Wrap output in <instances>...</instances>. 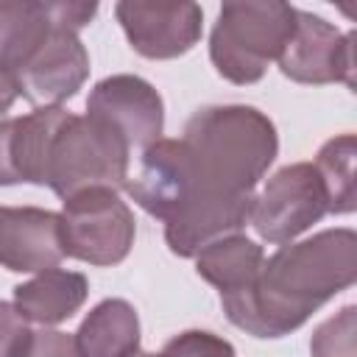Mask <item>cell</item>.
Wrapping results in <instances>:
<instances>
[{"mask_svg":"<svg viewBox=\"0 0 357 357\" xmlns=\"http://www.w3.org/2000/svg\"><path fill=\"white\" fill-rule=\"evenodd\" d=\"M192 195L165 223V243L178 257H195L218 237L237 234L251 218L254 187L279 153L273 120L257 106L223 103L198 109L184 126Z\"/></svg>","mask_w":357,"mask_h":357,"instance_id":"cell-1","label":"cell"},{"mask_svg":"<svg viewBox=\"0 0 357 357\" xmlns=\"http://www.w3.org/2000/svg\"><path fill=\"white\" fill-rule=\"evenodd\" d=\"M357 279V234L349 226L324 229L307 240L279 245L257 276L223 293L226 318L251 337H284L329 298Z\"/></svg>","mask_w":357,"mask_h":357,"instance_id":"cell-2","label":"cell"},{"mask_svg":"<svg viewBox=\"0 0 357 357\" xmlns=\"http://www.w3.org/2000/svg\"><path fill=\"white\" fill-rule=\"evenodd\" d=\"M128 162L131 148L117 131L89 114L67 112L47 139L42 187L61 201L89 187L120 190L128 181Z\"/></svg>","mask_w":357,"mask_h":357,"instance_id":"cell-3","label":"cell"},{"mask_svg":"<svg viewBox=\"0 0 357 357\" xmlns=\"http://www.w3.org/2000/svg\"><path fill=\"white\" fill-rule=\"evenodd\" d=\"M296 31V8L279 0L223 3L209 33V59L231 84H257Z\"/></svg>","mask_w":357,"mask_h":357,"instance_id":"cell-4","label":"cell"},{"mask_svg":"<svg viewBox=\"0 0 357 357\" xmlns=\"http://www.w3.org/2000/svg\"><path fill=\"white\" fill-rule=\"evenodd\" d=\"M56 25L36 50L14 70L20 95L33 106H59L70 100L89 78V53L78 36L98 14V3H53Z\"/></svg>","mask_w":357,"mask_h":357,"instance_id":"cell-5","label":"cell"},{"mask_svg":"<svg viewBox=\"0 0 357 357\" xmlns=\"http://www.w3.org/2000/svg\"><path fill=\"white\" fill-rule=\"evenodd\" d=\"M61 245L64 254L98 268L117 265L128 257L137 234L128 204L109 187H89L64 198Z\"/></svg>","mask_w":357,"mask_h":357,"instance_id":"cell-6","label":"cell"},{"mask_svg":"<svg viewBox=\"0 0 357 357\" xmlns=\"http://www.w3.org/2000/svg\"><path fill=\"white\" fill-rule=\"evenodd\" d=\"M329 212L324 181L312 162L279 167L254 195L248 223L265 243H290Z\"/></svg>","mask_w":357,"mask_h":357,"instance_id":"cell-7","label":"cell"},{"mask_svg":"<svg viewBox=\"0 0 357 357\" xmlns=\"http://www.w3.org/2000/svg\"><path fill=\"white\" fill-rule=\"evenodd\" d=\"M296 84H346L354 89V33H340L318 14L296 8V31L276 59Z\"/></svg>","mask_w":357,"mask_h":357,"instance_id":"cell-8","label":"cell"},{"mask_svg":"<svg viewBox=\"0 0 357 357\" xmlns=\"http://www.w3.org/2000/svg\"><path fill=\"white\" fill-rule=\"evenodd\" d=\"M86 114L106 123L117 131L126 145L134 151H145L162 139L165 128V103L153 84L139 75L117 73L106 75L89 89Z\"/></svg>","mask_w":357,"mask_h":357,"instance_id":"cell-9","label":"cell"},{"mask_svg":"<svg viewBox=\"0 0 357 357\" xmlns=\"http://www.w3.org/2000/svg\"><path fill=\"white\" fill-rule=\"evenodd\" d=\"M114 17L128 45L145 59H178L192 50L204 33V11L198 3H139L123 0Z\"/></svg>","mask_w":357,"mask_h":357,"instance_id":"cell-10","label":"cell"},{"mask_svg":"<svg viewBox=\"0 0 357 357\" xmlns=\"http://www.w3.org/2000/svg\"><path fill=\"white\" fill-rule=\"evenodd\" d=\"M61 218L39 206H0V265L14 273H39L64 259Z\"/></svg>","mask_w":357,"mask_h":357,"instance_id":"cell-11","label":"cell"},{"mask_svg":"<svg viewBox=\"0 0 357 357\" xmlns=\"http://www.w3.org/2000/svg\"><path fill=\"white\" fill-rule=\"evenodd\" d=\"M89 296V282L78 271L50 268L14 287V310L39 326H56L73 318Z\"/></svg>","mask_w":357,"mask_h":357,"instance_id":"cell-12","label":"cell"},{"mask_svg":"<svg viewBox=\"0 0 357 357\" xmlns=\"http://www.w3.org/2000/svg\"><path fill=\"white\" fill-rule=\"evenodd\" d=\"M73 337L81 357H134L139 351V315L126 298H103Z\"/></svg>","mask_w":357,"mask_h":357,"instance_id":"cell-13","label":"cell"},{"mask_svg":"<svg viewBox=\"0 0 357 357\" xmlns=\"http://www.w3.org/2000/svg\"><path fill=\"white\" fill-rule=\"evenodd\" d=\"M265 251L245 234H226L212 240L195 254V271L212 287L223 293L243 290L262 268Z\"/></svg>","mask_w":357,"mask_h":357,"instance_id":"cell-14","label":"cell"},{"mask_svg":"<svg viewBox=\"0 0 357 357\" xmlns=\"http://www.w3.org/2000/svg\"><path fill=\"white\" fill-rule=\"evenodd\" d=\"M56 25V6L42 0H0V67L17 70Z\"/></svg>","mask_w":357,"mask_h":357,"instance_id":"cell-15","label":"cell"},{"mask_svg":"<svg viewBox=\"0 0 357 357\" xmlns=\"http://www.w3.org/2000/svg\"><path fill=\"white\" fill-rule=\"evenodd\" d=\"M354 156H357V139L354 134H337L326 139L318 151L315 170L324 181L329 212L335 215H349L357 206V192H354Z\"/></svg>","mask_w":357,"mask_h":357,"instance_id":"cell-16","label":"cell"},{"mask_svg":"<svg viewBox=\"0 0 357 357\" xmlns=\"http://www.w3.org/2000/svg\"><path fill=\"white\" fill-rule=\"evenodd\" d=\"M354 332H357V307L346 304L340 312L318 324V329L310 337V354L312 357H357Z\"/></svg>","mask_w":357,"mask_h":357,"instance_id":"cell-17","label":"cell"},{"mask_svg":"<svg viewBox=\"0 0 357 357\" xmlns=\"http://www.w3.org/2000/svg\"><path fill=\"white\" fill-rule=\"evenodd\" d=\"M165 357H237L234 346L215 332L206 329H187L170 337L162 349Z\"/></svg>","mask_w":357,"mask_h":357,"instance_id":"cell-18","label":"cell"},{"mask_svg":"<svg viewBox=\"0 0 357 357\" xmlns=\"http://www.w3.org/2000/svg\"><path fill=\"white\" fill-rule=\"evenodd\" d=\"M33 340V329L14 310V304L0 301V357H25Z\"/></svg>","mask_w":357,"mask_h":357,"instance_id":"cell-19","label":"cell"},{"mask_svg":"<svg viewBox=\"0 0 357 357\" xmlns=\"http://www.w3.org/2000/svg\"><path fill=\"white\" fill-rule=\"evenodd\" d=\"M25 357H81L75 349V337L61 329H39L33 332L31 349Z\"/></svg>","mask_w":357,"mask_h":357,"instance_id":"cell-20","label":"cell"},{"mask_svg":"<svg viewBox=\"0 0 357 357\" xmlns=\"http://www.w3.org/2000/svg\"><path fill=\"white\" fill-rule=\"evenodd\" d=\"M8 184H20L14 165V117H0V187Z\"/></svg>","mask_w":357,"mask_h":357,"instance_id":"cell-21","label":"cell"},{"mask_svg":"<svg viewBox=\"0 0 357 357\" xmlns=\"http://www.w3.org/2000/svg\"><path fill=\"white\" fill-rule=\"evenodd\" d=\"M20 98V84L17 75L6 67H0V117L14 106V100Z\"/></svg>","mask_w":357,"mask_h":357,"instance_id":"cell-22","label":"cell"},{"mask_svg":"<svg viewBox=\"0 0 357 357\" xmlns=\"http://www.w3.org/2000/svg\"><path fill=\"white\" fill-rule=\"evenodd\" d=\"M134 357H165V354H162V351H159V354H153V351H137Z\"/></svg>","mask_w":357,"mask_h":357,"instance_id":"cell-23","label":"cell"}]
</instances>
